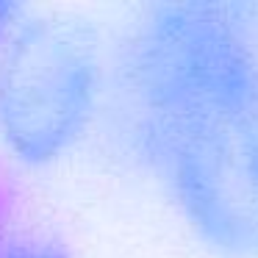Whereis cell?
<instances>
[{
  "label": "cell",
  "instance_id": "1",
  "mask_svg": "<svg viewBox=\"0 0 258 258\" xmlns=\"http://www.w3.org/2000/svg\"><path fill=\"white\" fill-rule=\"evenodd\" d=\"M244 9L158 6L131 75L150 158L197 230L258 255V42Z\"/></svg>",
  "mask_w": 258,
  "mask_h": 258
},
{
  "label": "cell",
  "instance_id": "2",
  "mask_svg": "<svg viewBox=\"0 0 258 258\" xmlns=\"http://www.w3.org/2000/svg\"><path fill=\"white\" fill-rule=\"evenodd\" d=\"M95 61L70 25L36 20L0 50V136L25 164H47L84 131Z\"/></svg>",
  "mask_w": 258,
  "mask_h": 258
},
{
  "label": "cell",
  "instance_id": "3",
  "mask_svg": "<svg viewBox=\"0 0 258 258\" xmlns=\"http://www.w3.org/2000/svg\"><path fill=\"white\" fill-rule=\"evenodd\" d=\"M0 258H70L58 244L36 236H20L0 244Z\"/></svg>",
  "mask_w": 258,
  "mask_h": 258
},
{
  "label": "cell",
  "instance_id": "4",
  "mask_svg": "<svg viewBox=\"0 0 258 258\" xmlns=\"http://www.w3.org/2000/svg\"><path fill=\"white\" fill-rule=\"evenodd\" d=\"M17 17H20V6H14V3H0V50L6 47V42L17 31Z\"/></svg>",
  "mask_w": 258,
  "mask_h": 258
}]
</instances>
